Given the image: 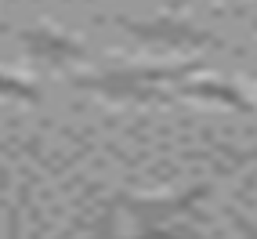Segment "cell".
<instances>
[{
  "label": "cell",
  "instance_id": "cell-1",
  "mask_svg": "<svg viewBox=\"0 0 257 239\" xmlns=\"http://www.w3.org/2000/svg\"><path fill=\"white\" fill-rule=\"evenodd\" d=\"M199 69V62L188 65H167V69H116V73H98V76H80V91H98L109 98H134V101H163L167 94L156 91L160 83L178 87L181 80H188Z\"/></svg>",
  "mask_w": 257,
  "mask_h": 239
},
{
  "label": "cell",
  "instance_id": "cell-2",
  "mask_svg": "<svg viewBox=\"0 0 257 239\" xmlns=\"http://www.w3.org/2000/svg\"><path fill=\"white\" fill-rule=\"evenodd\" d=\"M207 196H210V181L188 185V189H181L174 196H134V199H119V203H123V210L134 217L138 232H145V228L167 225V221H178L181 214H188L196 203H203Z\"/></svg>",
  "mask_w": 257,
  "mask_h": 239
},
{
  "label": "cell",
  "instance_id": "cell-3",
  "mask_svg": "<svg viewBox=\"0 0 257 239\" xmlns=\"http://www.w3.org/2000/svg\"><path fill=\"white\" fill-rule=\"evenodd\" d=\"M119 26L131 29L138 40H149L156 47H225V40L207 29H196L188 22H170V19H152V22H131L119 19Z\"/></svg>",
  "mask_w": 257,
  "mask_h": 239
},
{
  "label": "cell",
  "instance_id": "cell-4",
  "mask_svg": "<svg viewBox=\"0 0 257 239\" xmlns=\"http://www.w3.org/2000/svg\"><path fill=\"white\" fill-rule=\"evenodd\" d=\"M178 94L185 98H199V101H210V105H225L232 112H253V101L235 87V83L225 80H181L178 83Z\"/></svg>",
  "mask_w": 257,
  "mask_h": 239
},
{
  "label": "cell",
  "instance_id": "cell-5",
  "mask_svg": "<svg viewBox=\"0 0 257 239\" xmlns=\"http://www.w3.org/2000/svg\"><path fill=\"white\" fill-rule=\"evenodd\" d=\"M22 44L33 58H44V62H73L83 58V44L62 37V33H51V29H29L22 33Z\"/></svg>",
  "mask_w": 257,
  "mask_h": 239
},
{
  "label": "cell",
  "instance_id": "cell-6",
  "mask_svg": "<svg viewBox=\"0 0 257 239\" xmlns=\"http://www.w3.org/2000/svg\"><path fill=\"white\" fill-rule=\"evenodd\" d=\"M138 239H207V235L188 228V225H178V221H167V225H160V228H145Z\"/></svg>",
  "mask_w": 257,
  "mask_h": 239
},
{
  "label": "cell",
  "instance_id": "cell-7",
  "mask_svg": "<svg viewBox=\"0 0 257 239\" xmlns=\"http://www.w3.org/2000/svg\"><path fill=\"white\" fill-rule=\"evenodd\" d=\"M0 98H19V101H37V87L19 76H8V73H0Z\"/></svg>",
  "mask_w": 257,
  "mask_h": 239
},
{
  "label": "cell",
  "instance_id": "cell-8",
  "mask_svg": "<svg viewBox=\"0 0 257 239\" xmlns=\"http://www.w3.org/2000/svg\"><path fill=\"white\" fill-rule=\"evenodd\" d=\"M235 228H239L243 239H257V225H253L250 217H243V214H235Z\"/></svg>",
  "mask_w": 257,
  "mask_h": 239
},
{
  "label": "cell",
  "instance_id": "cell-9",
  "mask_svg": "<svg viewBox=\"0 0 257 239\" xmlns=\"http://www.w3.org/2000/svg\"><path fill=\"white\" fill-rule=\"evenodd\" d=\"M246 163H257V145H253V149H243V152H235V156H232V167H246Z\"/></svg>",
  "mask_w": 257,
  "mask_h": 239
},
{
  "label": "cell",
  "instance_id": "cell-10",
  "mask_svg": "<svg viewBox=\"0 0 257 239\" xmlns=\"http://www.w3.org/2000/svg\"><path fill=\"white\" fill-rule=\"evenodd\" d=\"M253 26H257V22H253Z\"/></svg>",
  "mask_w": 257,
  "mask_h": 239
}]
</instances>
